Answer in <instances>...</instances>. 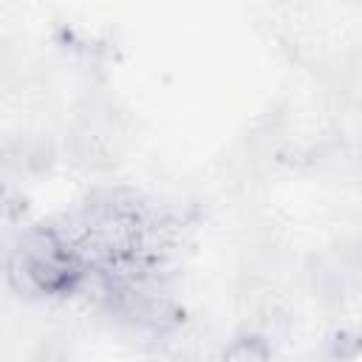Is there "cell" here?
Returning a JSON list of instances; mask_svg holds the SVG:
<instances>
[{
	"instance_id": "cell-1",
	"label": "cell",
	"mask_w": 362,
	"mask_h": 362,
	"mask_svg": "<svg viewBox=\"0 0 362 362\" xmlns=\"http://www.w3.org/2000/svg\"><path fill=\"white\" fill-rule=\"evenodd\" d=\"M221 362H272V348L263 337L243 334V337H235L223 348Z\"/></svg>"
}]
</instances>
